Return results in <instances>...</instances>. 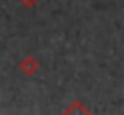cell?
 Returning a JSON list of instances; mask_svg holds the SVG:
<instances>
[{
    "label": "cell",
    "instance_id": "1",
    "mask_svg": "<svg viewBox=\"0 0 124 115\" xmlns=\"http://www.w3.org/2000/svg\"><path fill=\"white\" fill-rule=\"evenodd\" d=\"M38 69H40V63L32 56H25L23 59H20V63H18V70L22 72L23 76H29V77L36 74Z\"/></svg>",
    "mask_w": 124,
    "mask_h": 115
},
{
    "label": "cell",
    "instance_id": "2",
    "mask_svg": "<svg viewBox=\"0 0 124 115\" xmlns=\"http://www.w3.org/2000/svg\"><path fill=\"white\" fill-rule=\"evenodd\" d=\"M61 115H93V113L81 101H74V103H70V106H67Z\"/></svg>",
    "mask_w": 124,
    "mask_h": 115
},
{
    "label": "cell",
    "instance_id": "3",
    "mask_svg": "<svg viewBox=\"0 0 124 115\" xmlns=\"http://www.w3.org/2000/svg\"><path fill=\"white\" fill-rule=\"evenodd\" d=\"M20 4H22L23 7H27V9H31V7H34L36 6L38 2H40V0H18Z\"/></svg>",
    "mask_w": 124,
    "mask_h": 115
}]
</instances>
